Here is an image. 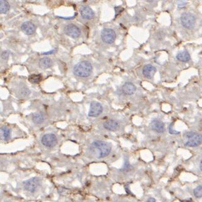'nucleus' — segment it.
Listing matches in <instances>:
<instances>
[{"label":"nucleus","mask_w":202,"mask_h":202,"mask_svg":"<svg viewBox=\"0 0 202 202\" xmlns=\"http://www.w3.org/2000/svg\"><path fill=\"white\" fill-rule=\"evenodd\" d=\"M79 12L82 17L86 20H91L94 18L95 13L88 6H83L80 8Z\"/></svg>","instance_id":"11"},{"label":"nucleus","mask_w":202,"mask_h":202,"mask_svg":"<svg viewBox=\"0 0 202 202\" xmlns=\"http://www.w3.org/2000/svg\"><path fill=\"white\" fill-rule=\"evenodd\" d=\"M40 180L39 178L33 177L23 182V186L25 190L33 193L35 192L40 185Z\"/></svg>","instance_id":"6"},{"label":"nucleus","mask_w":202,"mask_h":202,"mask_svg":"<svg viewBox=\"0 0 202 202\" xmlns=\"http://www.w3.org/2000/svg\"><path fill=\"white\" fill-rule=\"evenodd\" d=\"M184 145L195 147L202 144V135L196 132H188L184 133Z\"/></svg>","instance_id":"3"},{"label":"nucleus","mask_w":202,"mask_h":202,"mask_svg":"<svg viewBox=\"0 0 202 202\" xmlns=\"http://www.w3.org/2000/svg\"><path fill=\"white\" fill-rule=\"evenodd\" d=\"M122 91L124 93L127 95H132L136 91V87L133 83L127 82L125 83L122 87Z\"/></svg>","instance_id":"15"},{"label":"nucleus","mask_w":202,"mask_h":202,"mask_svg":"<svg viewBox=\"0 0 202 202\" xmlns=\"http://www.w3.org/2000/svg\"><path fill=\"white\" fill-rule=\"evenodd\" d=\"M196 22V18L191 13L185 12L181 16V23L183 27L187 29L193 28Z\"/></svg>","instance_id":"4"},{"label":"nucleus","mask_w":202,"mask_h":202,"mask_svg":"<svg viewBox=\"0 0 202 202\" xmlns=\"http://www.w3.org/2000/svg\"><path fill=\"white\" fill-rule=\"evenodd\" d=\"M32 120L37 124H40L44 121V117L40 112L34 113L32 115Z\"/></svg>","instance_id":"18"},{"label":"nucleus","mask_w":202,"mask_h":202,"mask_svg":"<svg viewBox=\"0 0 202 202\" xmlns=\"http://www.w3.org/2000/svg\"><path fill=\"white\" fill-rule=\"evenodd\" d=\"M111 146L108 143L102 141H96L92 143L90 150L92 154L98 159L108 156L111 152Z\"/></svg>","instance_id":"1"},{"label":"nucleus","mask_w":202,"mask_h":202,"mask_svg":"<svg viewBox=\"0 0 202 202\" xmlns=\"http://www.w3.org/2000/svg\"><path fill=\"white\" fill-rule=\"evenodd\" d=\"M42 79V76L40 74H32L28 78V81L32 83H38Z\"/></svg>","instance_id":"21"},{"label":"nucleus","mask_w":202,"mask_h":202,"mask_svg":"<svg viewBox=\"0 0 202 202\" xmlns=\"http://www.w3.org/2000/svg\"><path fill=\"white\" fill-rule=\"evenodd\" d=\"M9 54H10L9 51H4V52H2L1 55V58L3 59L6 60V59H8V56H9Z\"/></svg>","instance_id":"23"},{"label":"nucleus","mask_w":202,"mask_h":202,"mask_svg":"<svg viewBox=\"0 0 202 202\" xmlns=\"http://www.w3.org/2000/svg\"><path fill=\"white\" fill-rule=\"evenodd\" d=\"M103 127L109 131H115L119 127V124L117 121L110 119L105 121L103 124Z\"/></svg>","instance_id":"14"},{"label":"nucleus","mask_w":202,"mask_h":202,"mask_svg":"<svg viewBox=\"0 0 202 202\" xmlns=\"http://www.w3.org/2000/svg\"><path fill=\"white\" fill-rule=\"evenodd\" d=\"M176 59L181 62H186L190 60L191 57L188 52L184 50V51H181L178 52L177 55H176Z\"/></svg>","instance_id":"17"},{"label":"nucleus","mask_w":202,"mask_h":202,"mask_svg":"<svg viewBox=\"0 0 202 202\" xmlns=\"http://www.w3.org/2000/svg\"><path fill=\"white\" fill-rule=\"evenodd\" d=\"M57 137L53 133H47L45 134L42 137L41 142L44 146L47 147H54L57 144Z\"/></svg>","instance_id":"8"},{"label":"nucleus","mask_w":202,"mask_h":202,"mask_svg":"<svg viewBox=\"0 0 202 202\" xmlns=\"http://www.w3.org/2000/svg\"><path fill=\"white\" fill-rule=\"evenodd\" d=\"M146 202H155V200L154 198H149L147 200Z\"/></svg>","instance_id":"25"},{"label":"nucleus","mask_w":202,"mask_h":202,"mask_svg":"<svg viewBox=\"0 0 202 202\" xmlns=\"http://www.w3.org/2000/svg\"><path fill=\"white\" fill-rule=\"evenodd\" d=\"M101 37L105 43L110 44L116 39V33L111 28H104L101 32Z\"/></svg>","instance_id":"5"},{"label":"nucleus","mask_w":202,"mask_h":202,"mask_svg":"<svg viewBox=\"0 0 202 202\" xmlns=\"http://www.w3.org/2000/svg\"><path fill=\"white\" fill-rule=\"evenodd\" d=\"M52 65V61L49 57H44L39 60V66L41 69H46L50 67Z\"/></svg>","instance_id":"16"},{"label":"nucleus","mask_w":202,"mask_h":202,"mask_svg":"<svg viewBox=\"0 0 202 202\" xmlns=\"http://www.w3.org/2000/svg\"><path fill=\"white\" fill-rule=\"evenodd\" d=\"M156 72V69L151 64H146L142 69V74L147 79H152Z\"/></svg>","instance_id":"13"},{"label":"nucleus","mask_w":202,"mask_h":202,"mask_svg":"<svg viewBox=\"0 0 202 202\" xmlns=\"http://www.w3.org/2000/svg\"><path fill=\"white\" fill-rule=\"evenodd\" d=\"M10 130L6 127L1 128V137L4 141H8L10 137Z\"/></svg>","instance_id":"20"},{"label":"nucleus","mask_w":202,"mask_h":202,"mask_svg":"<svg viewBox=\"0 0 202 202\" xmlns=\"http://www.w3.org/2000/svg\"><path fill=\"white\" fill-rule=\"evenodd\" d=\"M151 129L155 132L159 133H163L165 131V125L161 120L155 119L152 120L150 123Z\"/></svg>","instance_id":"10"},{"label":"nucleus","mask_w":202,"mask_h":202,"mask_svg":"<svg viewBox=\"0 0 202 202\" xmlns=\"http://www.w3.org/2000/svg\"><path fill=\"white\" fill-rule=\"evenodd\" d=\"M177 3H178V5L179 6V7H180V6H184V5H186V2L185 1H178Z\"/></svg>","instance_id":"24"},{"label":"nucleus","mask_w":202,"mask_h":202,"mask_svg":"<svg viewBox=\"0 0 202 202\" xmlns=\"http://www.w3.org/2000/svg\"><path fill=\"white\" fill-rule=\"evenodd\" d=\"M200 169L202 171V159L201 160V161L200 162Z\"/></svg>","instance_id":"26"},{"label":"nucleus","mask_w":202,"mask_h":202,"mask_svg":"<svg viewBox=\"0 0 202 202\" xmlns=\"http://www.w3.org/2000/svg\"><path fill=\"white\" fill-rule=\"evenodd\" d=\"M92 66L91 63L86 61L79 62L74 67V74L78 77L87 78L92 73Z\"/></svg>","instance_id":"2"},{"label":"nucleus","mask_w":202,"mask_h":202,"mask_svg":"<svg viewBox=\"0 0 202 202\" xmlns=\"http://www.w3.org/2000/svg\"><path fill=\"white\" fill-rule=\"evenodd\" d=\"M5 202H10V201H5Z\"/></svg>","instance_id":"27"},{"label":"nucleus","mask_w":202,"mask_h":202,"mask_svg":"<svg viewBox=\"0 0 202 202\" xmlns=\"http://www.w3.org/2000/svg\"><path fill=\"white\" fill-rule=\"evenodd\" d=\"M10 4L8 1H5V0H1L0 1V12L1 13L4 14L6 13L10 10Z\"/></svg>","instance_id":"19"},{"label":"nucleus","mask_w":202,"mask_h":202,"mask_svg":"<svg viewBox=\"0 0 202 202\" xmlns=\"http://www.w3.org/2000/svg\"><path fill=\"white\" fill-rule=\"evenodd\" d=\"M21 30L26 35H31L35 33L36 28L33 23L30 22H25L21 25Z\"/></svg>","instance_id":"12"},{"label":"nucleus","mask_w":202,"mask_h":202,"mask_svg":"<svg viewBox=\"0 0 202 202\" xmlns=\"http://www.w3.org/2000/svg\"><path fill=\"white\" fill-rule=\"evenodd\" d=\"M64 32L67 35L74 38V39L79 37L81 35V30L76 25L74 24H69L66 25L64 28Z\"/></svg>","instance_id":"7"},{"label":"nucleus","mask_w":202,"mask_h":202,"mask_svg":"<svg viewBox=\"0 0 202 202\" xmlns=\"http://www.w3.org/2000/svg\"><path fill=\"white\" fill-rule=\"evenodd\" d=\"M103 112V107L102 105L100 103L94 102L91 103L90 109L88 115L91 117H96L99 116Z\"/></svg>","instance_id":"9"},{"label":"nucleus","mask_w":202,"mask_h":202,"mask_svg":"<svg viewBox=\"0 0 202 202\" xmlns=\"http://www.w3.org/2000/svg\"><path fill=\"white\" fill-rule=\"evenodd\" d=\"M193 195L197 198H202V185L198 186L194 189V190H193Z\"/></svg>","instance_id":"22"}]
</instances>
